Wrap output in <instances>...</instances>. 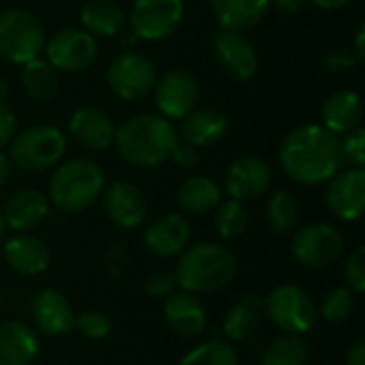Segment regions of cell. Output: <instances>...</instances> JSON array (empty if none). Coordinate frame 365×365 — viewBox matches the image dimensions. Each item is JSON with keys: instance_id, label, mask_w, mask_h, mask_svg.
<instances>
[{"instance_id": "cell-1", "label": "cell", "mask_w": 365, "mask_h": 365, "mask_svg": "<svg viewBox=\"0 0 365 365\" xmlns=\"http://www.w3.org/2000/svg\"><path fill=\"white\" fill-rule=\"evenodd\" d=\"M278 160L287 178L302 186H321L344 165L340 137L323 124H304L287 133Z\"/></svg>"}, {"instance_id": "cell-2", "label": "cell", "mask_w": 365, "mask_h": 365, "mask_svg": "<svg viewBox=\"0 0 365 365\" xmlns=\"http://www.w3.org/2000/svg\"><path fill=\"white\" fill-rule=\"evenodd\" d=\"M180 137L171 120L160 113H139L115 128L113 145L122 160L133 167L152 169L169 160Z\"/></svg>"}, {"instance_id": "cell-3", "label": "cell", "mask_w": 365, "mask_h": 365, "mask_svg": "<svg viewBox=\"0 0 365 365\" xmlns=\"http://www.w3.org/2000/svg\"><path fill=\"white\" fill-rule=\"evenodd\" d=\"M240 263L231 248L216 242H199L186 246L175 265V284L192 295H210L222 291L237 276Z\"/></svg>"}, {"instance_id": "cell-4", "label": "cell", "mask_w": 365, "mask_h": 365, "mask_svg": "<svg viewBox=\"0 0 365 365\" xmlns=\"http://www.w3.org/2000/svg\"><path fill=\"white\" fill-rule=\"evenodd\" d=\"M107 186L105 171L86 156L58 163L47 184L49 205L64 214H79L92 207Z\"/></svg>"}, {"instance_id": "cell-5", "label": "cell", "mask_w": 365, "mask_h": 365, "mask_svg": "<svg viewBox=\"0 0 365 365\" xmlns=\"http://www.w3.org/2000/svg\"><path fill=\"white\" fill-rule=\"evenodd\" d=\"M66 152V137L58 126L32 124L17 130L9 143V158L26 173L53 169Z\"/></svg>"}, {"instance_id": "cell-6", "label": "cell", "mask_w": 365, "mask_h": 365, "mask_svg": "<svg viewBox=\"0 0 365 365\" xmlns=\"http://www.w3.org/2000/svg\"><path fill=\"white\" fill-rule=\"evenodd\" d=\"M45 28L41 19L21 9L9 6L0 11V58L11 64H26L38 58L45 47Z\"/></svg>"}, {"instance_id": "cell-7", "label": "cell", "mask_w": 365, "mask_h": 365, "mask_svg": "<svg viewBox=\"0 0 365 365\" xmlns=\"http://www.w3.org/2000/svg\"><path fill=\"white\" fill-rule=\"evenodd\" d=\"M265 317L282 334L304 336L319 323V306L312 295L297 284H280L263 299Z\"/></svg>"}, {"instance_id": "cell-8", "label": "cell", "mask_w": 365, "mask_h": 365, "mask_svg": "<svg viewBox=\"0 0 365 365\" xmlns=\"http://www.w3.org/2000/svg\"><path fill=\"white\" fill-rule=\"evenodd\" d=\"M346 242L338 227L312 222L299 227L291 237V257L306 269H325L340 261Z\"/></svg>"}, {"instance_id": "cell-9", "label": "cell", "mask_w": 365, "mask_h": 365, "mask_svg": "<svg viewBox=\"0 0 365 365\" xmlns=\"http://www.w3.org/2000/svg\"><path fill=\"white\" fill-rule=\"evenodd\" d=\"M156 79L158 71L154 62L137 51L118 53L107 68V83L111 92L126 103L143 101L145 96H150Z\"/></svg>"}, {"instance_id": "cell-10", "label": "cell", "mask_w": 365, "mask_h": 365, "mask_svg": "<svg viewBox=\"0 0 365 365\" xmlns=\"http://www.w3.org/2000/svg\"><path fill=\"white\" fill-rule=\"evenodd\" d=\"M184 0H133L128 11L130 34L137 41H165L184 19Z\"/></svg>"}, {"instance_id": "cell-11", "label": "cell", "mask_w": 365, "mask_h": 365, "mask_svg": "<svg viewBox=\"0 0 365 365\" xmlns=\"http://www.w3.org/2000/svg\"><path fill=\"white\" fill-rule=\"evenodd\" d=\"M45 60L58 73H83L98 58L96 36L83 28H62L45 41Z\"/></svg>"}, {"instance_id": "cell-12", "label": "cell", "mask_w": 365, "mask_h": 365, "mask_svg": "<svg viewBox=\"0 0 365 365\" xmlns=\"http://www.w3.org/2000/svg\"><path fill=\"white\" fill-rule=\"evenodd\" d=\"M154 107L167 120H184L199 105V81L186 68H169L154 83Z\"/></svg>"}, {"instance_id": "cell-13", "label": "cell", "mask_w": 365, "mask_h": 365, "mask_svg": "<svg viewBox=\"0 0 365 365\" xmlns=\"http://www.w3.org/2000/svg\"><path fill=\"white\" fill-rule=\"evenodd\" d=\"M214 56L220 68L235 81H248L259 73V53L240 30L218 26L212 38Z\"/></svg>"}, {"instance_id": "cell-14", "label": "cell", "mask_w": 365, "mask_h": 365, "mask_svg": "<svg viewBox=\"0 0 365 365\" xmlns=\"http://www.w3.org/2000/svg\"><path fill=\"white\" fill-rule=\"evenodd\" d=\"M274 180L269 163L257 154H244L235 158L225 173V190L229 199L248 203L261 199Z\"/></svg>"}, {"instance_id": "cell-15", "label": "cell", "mask_w": 365, "mask_h": 365, "mask_svg": "<svg viewBox=\"0 0 365 365\" xmlns=\"http://www.w3.org/2000/svg\"><path fill=\"white\" fill-rule=\"evenodd\" d=\"M101 201L109 222L122 231L139 229L145 220L148 214L145 195L137 184L128 180H115L109 186H105Z\"/></svg>"}, {"instance_id": "cell-16", "label": "cell", "mask_w": 365, "mask_h": 365, "mask_svg": "<svg viewBox=\"0 0 365 365\" xmlns=\"http://www.w3.org/2000/svg\"><path fill=\"white\" fill-rule=\"evenodd\" d=\"M325 205L338 220H359L365 205V169H340L329 182H325Z\"/></svg>"}, {"instance_id": "cell-17", "label": "cell", "mask_w": 365, "mask_h": 365, "mask_svg": "<svg viewBox=\"0 0 365 365\" xmlns=\"http://www.w3.org/2000/svg\"><path fill=\"white\" fill-rule=\"evenodd\" d=\"M190 222L182 214H163L154 218L143 231V248L156 259L180 257L182 250L190 244Z\"/></svg>"}, {"instance_id": "cell-18", "label": "cell", "mask_w": 365, "mask_h": 365, "mask_svg": "<svg viewBox=\"0 0 365 365\" xmlns=\"http://www.w3.org/2000/svg\"><path fill=\"white\" fill-rule=\"evenodd\" d=\"M68 133L81 148L90 152H105L109 145H113L115 126L105 109L81 105L68 118Z\"/></svg>"}, {"instance_id": "cell-19", "label": "cell", "mask_w": 365, "mask_h": 365, "mask_svg": "<svg viewBox=\"0 0 365 365\" xmlns=\"http://www.w3.org/2000/svg\"><path fill=\"white\" fill-rule=\"evenodd\" d=\"M0 248L9 269L26 278L45 274L51 261V252L45 240L32 233H15L13 237L2 240Z\"/></svg>"}, {"instance_id": "cell-20", "label": "cell", "mask_w": 365, "mask_h": 365, "mask_svg": "<svg viewBox=\"0 0 365 365\" xmlns=\"http://www.w3.org/2000/svg\"><path fill=\"white\" fill-rule=\"evenodd\" d=\"M163 317L167 327L180 338H199L207 329V308L199 295L175 291L163 304Z\"/></svg>"}, {"instance_id": "cell-21", "label": "cell", "mask_w": 365, "mask_h": 365, "mask_svg": "<svg viewBox=\"0 0 365 365\" xmlns=\"http://www.w3.org/2000/svg\"><path fill=\"white\" fill-rule=\"evenodd\" d=\"M4 227L15 233H30L49 216V199L36 188H24L13 192L0 207Z\"/></svg>"}, {"instance_id": "cell-22", "label": "cell", "mask_w": 365, "mask_h": 365, "mask_svg": "<svg viewBox=\"0 0 365 365\" xmlns=\"http://www.w3.org/2000/svg\"><path fill=\"white\" fill-rule=\"evenodd\" d=\"M32 319L36 331L47 338H62L75 329V310L56 289H41L32 302Z\"/></svg>"}, {"instance_id": "cell-23", "label": "cell", "mask_w": 365, "mask_h": 365, "mask_svg": "<svg viewBox=\"0 0 365 365\" xmlns=\"http://www.w3.org/2000/svg\"><path fill=\"white\" fill-rule=\"evenodd\" d=\"M229 133V118L216 107H197L180 120V139L197 150L220 143Z\"/></svg>"}, {"instance_id": "cell-24", "label": "cell", "mask_w": 365, "mask_h": 365, "mask_svg": "<svg viewBox=\"0 0 365 365\" xmlns=\"http://www.w3.org/2000/svg\"><path fill=\"white\" fill-rule=\"evenodd\" d=\"M41 351L36 331L17 319L0 321V365H30Z\"/></svg>"}, {"instance_id": "cell-25", "label": "cell", "mask_w": 365, "mask_h": 365, "mask_svg": "<svg viewBox=\"0 0 365 365\" xmlns=\"http://www.w3.org/2000/svg\"><path fill=\"white\" fill-rule=\"evenodd\" d=\"M265 308L263 297L257 293H248L240 297L222 319V336L229 342H246L255 338L263 325Z\"/></svg>"}, {"instance_id": "cell-26", "label": "cell", "mask_w": 365, "mask_h": 365, "mask_svg": "<svg viewBox=\"0 0 365 365\" xmlns=\"http://www.w3.org/2000/svg\"><path fill=\"white\" fill-rule=\"evenodd\" d=\"M175 201L182 212L192 216H205L216 210V205L222 201V188L216 180L210 175H188L175 192Z\"/></svg>"}, {"instance_id": "cell-27", "label": "cell", "mask_w": 365, "mask_h": 365, "mask_svg": "<svg viewBox=\"0 0 365 365\" xmlns=\"http://www.w3.org/2000/svg\"><path fill=\"white\" fill-rule=\"evenodd\" d=\"M361 115H364V107H361V98L357 92L351 90H340L334 92L331 96L325 98L323 107H321V124L336 133L338 137L355 130L361 124Z\"/></svg>"}, {"instance_id": "cell-28", "label": "cell", "mask_w": 365, "mask_h": 365, "mask_svg": "<svg viewBox=\"0 0 365 365\" xmlns=\"http://www.w3.org/2000/svg\"><path fill=\"white\" fill-rule=\"evenodd\" d=\"M207 2L222 28H231L240 32L255 28L269 9V0H207Z\"/></svg>"}, {"instance_id": "cell-29", "label": "cell", "mask_w": 365, "mask_h": 365, "mask_svg": "<svg viewBox=\"0 0 365 365\" xmlns=\"http://www.w3.org/2000/svg\"><path fill=\"white\" fill-rule=\"evenodd\" d=\"M79 19L92 36H115L126 24V13L115 0H88L81 6Z\"/></svg>"}, {"instance_id": "cell-30", "label": "cell", "mask_w": 365, "mask_h": 365, "mask_svg": "<svg viewBox=\"0 0 365 365\" xmlns=\"http://www.w3.org/2000/svg\"><path fill=\"white\" fill-rule=\"evenodd\" d=\"M21 86L26 94L36 103L53 101L60 92V73L45 60V58H32L26 64H21Z\"/></svg>"}, {"instance_id": "cell-31", "label": "cell", "mask_w": 365, "mask_h": 365, "mask_svg": "<svg viewBox=\"0 0 365 365\" xmlns=\"http://www.w3.org/2000/svg\"><path fill=\"white\" fill-rule=\"evenodd\" d=\"M302 218V207L291 190H276L265 203V220L272 233L287 235L297 229Z\"/></svg>"}, {"instance_id": "cell-32", "label": "cell", "mask_w": 365, "mask_h": 365, "mask_svg": "<svg viewBox=\"0 0 365 365\" xmlns=\"http://www.w3.org/2000/svg\"><path fill=\"white\" fill-rule=\"evenodd\" d=\"M308 359L310 346L304 336L282 334L267 344L261 365H308Z\"/></svg>"}, {"instance_id": "cell-33", "label": "cell", "mask_w": 365, "mask_h": 365, "mask_svg": "<svg viewBox=\"0 0 365 365\" xmlns=\"http://www.w3.org/2000/svg\"><path fill=\"white\" fill-rule=\"evenodd\" d=\"M250 225V212L246 203L227 199L220 201L214 210V229L222 240H237L246 233Z\"/></svg>"}, {"instance_id": "cell-34", "label": "cell", "mask_w": 365, "mask_h": 365, "mask_svg": "<svg viewBox=\"0 0 365 365\" xmlns=\"http://www.w3.org/2000/svg\"><path fill=\"white\" fill-rule=\"evenodd\" d=\"M178 365H240L233 342L225 338H210L188 351Z\"/></svg>"}, {"instance_id": "cell-35", "label": "cell", "mask_w": 365, "mask_h": 365, "mask_svg": "<svg viewBox=\"0 0 365 365\" xmlns=\"http://www.w3.org/2000/svg\"><path fill=\"white\" fill-rule=\"evenodd\" d=\"M357 308V293H353L346 284L329 289L319 306V317L327 323H346Z\"/></svg>"}, {"instance_id": "cell-36", "label": "cell", "mask_w": 365, "mask_h": 365, "mask_svg": "<svg viewBox=\"0 0 365 365\" xmlns=\"http://www.w3.org/2000/svg\"><path fill=\"white\" fill-rule=\"evenodd\" d=\"M75 327H77V331L86 340L101 342V340L109 338L113 325H111V319L105 312H101V310H86V312L75 317Z\"/></svg>"}, {"instance_id": "cell-37", "label": "cell", "mask_w": 365, "mask_h": 365, "mask_svg": "<svg viewBox=\"0 0 365 365\" xmlns=\"http://www.w3.org/2000/svg\"><path fill=\"white\" fill-rule=\"evenodd\" d=\"M342 276H344L346 287H349L353 293H357V295L365 293V248L364 246L355 248V250L346 257L344 267H342Z\"/></svg>"}, {"instance_id": "cell-38", "label": "cell", "mask_w": 365, "mask_h": 365, "mask_svg": "<svg viewBox=\"0 0 365 365\" xmlns=\"http://www.w3.org/2000/svg\"><path fill=\"white\" fill-rule=\"evenodd\" d=\"M340 145H342L344 163H349L351 167L365 169V130L361 126H357L355 130L342 135Z\"/></svg>"}, {"instance_id": "cell-39", "label": "cell", "mask_w": 365, "mask_h": 365, "mask_svg": "<svg viewBox=\"0 0 365 365\" xmlns=\"http://www.w3.org/2000/svg\"><path fill=\"white\" fill-rule=\"evenodd\" d=\"M175 289H178L175 276L171 272H165V269L152 272L143 280V293L152 299H167L171 293H175Z\"/></svg>"}, {"instance_id": "cell-40", "label": "cell", "mask_w": 365, "mask_h": 365, "mask_svg": "<svg viewBox=\"0 0 365 365\" xmlns=\"http://www.w3.org/2000/svg\"><path fill=\"white\" fill-rule=\"evenodd\" d=\"M323 62H325V66H327L329 71H334V73H346V71H353V68L359 64L357 56H355L353 49H349V47H334V49H329V51L325 53Z\"/></svg>"}, {"instance_id": "cell-41", "label": "cell", "mask_w": 365, "mask_h": 365, "mask_svg": "<svg viewBox=\"0 0 365 365\" xmlns=\"http://www.w3.org/2000/svg\"><path fill=\"white\" fill-rule=\"evenodd\" d=\"M169 160H173L180 169L190 171V169H197V167H199V163H201V154H199V150H197V148H192V145H188V143H184V141H182V143L178 141V145L173 148V152H171Z\"/></svg>"}, {"instance_id": "cell-42", "label": "cell", "mask_w": 365, "mask_h": 365, "mask_svg": "<svg viewBox=\"0 0 365 365\" xmlns=\"http://www.w3.org/2000/svg\"><path fill=\"white\" fill-rule=\"evenodd\" d=\"M17 133V118L9 105H0V150H4Z\"/></svg>"}, {"instance_id": "cell-43", "label": "cell", "mask_w": 365, "mask_h": 365, "mask_svg": "<svg viewBox=\"0 0 365 365\" xmlns=\"http://www.w3.org/2000/svg\"><path fill=\"white\" fill-rule=\"evenodd\" d=\"M308 0H269V6H274L276 11L284 13V15H295L306 6Z\"/></svg>"}, {"instance_id": "cell-44", "label": "cell", "mask_w": 365, "mask_h": 365, "mask_svg": "<svg viewBox=\"0 0 365 365\" xmlns=\"http://www.w3.org/2000/svg\"><path fill=\"white\" fill-rule=\"evenodd\" d=\"M346 365H365V340H357L346 351Z\"/></svg>"}, {"instance_id": "cell-45", "label": "cell", "mask_w": 365, "mask_h": 365, "mask_svg": "<svg viewBox=\"0 0 365 365\" xmlns=\"http://www.w3.org/2000/svg\"><path fill=\"white\" fill-rule=\"evenodd\" d=\"M353 53L357 56L359 62H365V24H361L355 32V43H353Z\"/></svg>"}, {"instance_id": "cell-46", "label": "cell", "mask_w": 365, "mask_h": 365, "mask_svg": "<svg viewBox=\"0 0 365 365\" xmlns=\"http://www.w3.org/2000/svg\"><path fill=\"white\" fill-rule=\"evenodd\" d=\"M11 167H13V163H11V158H9V154H4V152L0 150V188L9 182V178H11Z\"/></svg>"}, {"instance_id": "cell-47", "label": "cell", "mask_w": 365, "mask_h": 365, "mask_svg": "<svg viewBox=\"0 0 365 365\" xmlns=\"http://www.w3.org/2000/svg\"><path fill=\"white\" fill-rule=\"evenodd\" d=\"M314 6L323 9V11H338V9H344L346 4H351L353 0H312Z\"/></svg>"}, {"instance_id": "cell-48", "label": "cell", "mask_w": 365, "mask_h": 365, "mask_svg": "<svg viewBox=\"0 0 365 365\" xmlns=\"http://www.w3.org/2000/svg\"><path fill=\"white\" fill-rule=\"evenodd\" d=\"M9 98H11V86L6 77L0 75V105H9Z\"/></svg>"}, {"instance_id": "cell-49", "label": "cell", "mask_w": 365, "mask_h": 365, "mask_svg": "<svg viewBox=\"0 0 365 365\" xmlns=\"http://www.w3.org/2000/svg\"><path fill=\"white\" fill-rule=\"evenodd\" d=\"M4 231H6V227H4V220H2V214H0V244L4 240Z\"/></svg>"}, {"instance_id": "cell-50", "label": "cell", "mask_w": 365, "mask_h": 365, "mask_svg": "<svg viewBox=\"0 0 365 365\" xmlns=\"http://www.w3.org/2000/svg\"><path fill=\"white\" fill-rule=\"evenodd\" d=\"M0 308H2V287H0Z\"/></svg>"}]
</instances>
